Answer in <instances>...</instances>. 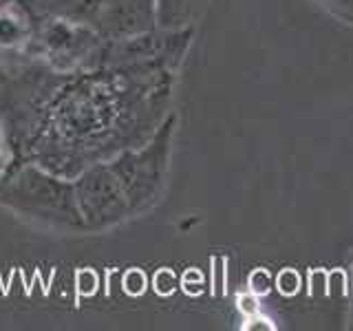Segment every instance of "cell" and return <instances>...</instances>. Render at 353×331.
<instances>
[{
  "mask_svg": "<svg viewBox=\"0 0 353 331\" xmlns=\"http://www.w3.org/2000/svg\"><path fill=\"white\" fill-rule=\"evenodd\" d=\"M11 163H14V152H11V143H9V132H7L5 115L0 113V179H3L5 172L11 168Z\"/></svg>",
  "mask_w": 353,
  "mask_h": 331,
  "instance_id": "cell-9",
  "label": "cell"
},
{
  "mask_svg": "<svg viewBox=\"0 0 353 331\" xmlns=\"http://www.w3.org/2000/svg\"><path fill=\"white\" fill-rule=\"evenodd\" d=\"M0 205L33 225L60 232H86L73 179L42 163H11L0 179Z\"/></svg>",
  "mask_w": 353,
  "mask_h": 331,
  "instance_id": "cell-1",
  "label": "cell"
},
{
  "mask_svg": "<svg viewBox=\"0 0 353 331\" xmlns=\"http://www.w3.org/2000/svg\"><path fill=\"white\" fill-rule=\"evenodd\" d=\"M174 128L176 115L168 113L146 141L128 146L106 159L128 197L132 217L146 212L159 201L168 179Z\"/></svg>",
  "mask_w": 353,
  "mask_h": 331,
  "instance_id": "cell-2",
  "label": "cell"
},
{
  "mask_svg": "<svg viewBox=\"0 0 353 331\" xmlns=\"http://www.w3.org/2000/svg\"><path fill=\"white\" fill-rule=\"evenodd\" d=\"M194 38V27L150 29L104 40L97 69H170L176 71Z\"/></svg>",
  "mask_w": 353,
  "mask_h": 331,
  "instance_id": "cell-4",
  "label": "cell"
},
{
  "mask_svg": "<svg viewBox=\"0 0 353 331\" xmlns=\"http://www.w3.org/2000/svg\"><path fill=\"white\" fill-rule=\"evenodd\" d=\"M73 188L86 232H104L132 217L128 197L106 159L82 168L73 177Z\"/></svg>",
  "mask_w": 353,
  "mask_h": 331,
  "instance_id": "cell-5",
  "label": "cell"
},
{
  "mask_svg": "<svg viewBox=\"0 0 353 331\" xmlns=\"http://www.w3.org/2000/svg\"><path fill=\"white\" fill-rule=\"evenodd\" d=\"M208 0H157V27L161 29H185L205 11Z\"/></svg>",
  "mask_w": 353,
  "mask_h": 331,
  "instance_id": "cell-8",
  "label": "cell"
},
{
  "mask_svg": "<svg viewBox=\"0 0 353 331\" xmlns=\"http://www.w3.org/2000/svg\"><path fill=\"white\" fill-rule=\"evenodd\" d=\"M325 3H329V0H325Z\"/></svg>",
  "mask_w": 353,
  "mask_h": 331,
  "instance_id": "cell-13",
  "label": "cell"
},
{
  "mask_svg": "<svg viewBox=\"0 0 353 331\" xmlns=\"http://www.w3.org/2000/svg\"><path fill=\"white\" fill-rule=\"evenodd\" d=\"M36 29V18L25 5L0 9V69H14L18 58H29V44Z\"/></svg>",
  "mask_w": 353,
  "mask_h": 331,
  "instance_id": "cell-7",
  "label": "cell"
},
{
  "mask_svg": "<svg viewBox=\"0 0 353 331\" xmlns=\"http://www.w3.org/2000/svg\"><path fill=\"white\" fill-rule=\"evenodd\" d=\"M154 285H157V292L168 294V292H172V287H176V279L172 276V272L163 270L161 274H157V281H154Z\"/></svg>",
  "mask_w": 353,
  "mask_h": 331,
  "instance_id": "cell-11",
  "label": "cell"
},
{
  "mask_svg": "<svg viewBox=\"0 0 353 331\" xmlns=\"http://www.w3.org/2000/svg\"><path fill=\"white\" fill-rule=\"evenodd\" d=\"M104 36L86 22L60 16L36 18L29 58L40 60L49 71L69 75L97 69Z\"/></svg>",
  "mask_w": 353,
  "mask_h": 331,
  "instance_id": "cell-3",
  "label": "cell"
},
{
  "mask_svg": "<svg viewBox=\"0 0 353 331\" xmlns=\"http://www.w3.org/2000/svg\"><path fill=\"white\" fill-rule=\"evenodd\" d=\"M16 3H18V0H0V9L9 7V5H16Z\"/></svg>",
  "mask_w": 353,
  "mask_h": 331,
  "instance_id": "cell-12",
  "label": "cell"
},
{
  "mask_svg": "<svg viewBox=\"0 0 353 331\" xmlns=\"http://www.w3.org/2000/svg\"><path fill=\"white\" fill-rule=\"evenodd\" d=\"M95 29L106 40L157 29V0H106Z\"/></svg>",
  "mask_w": 353,
  "mask_h": 331,
  "instance_id": "cell-6",
  "label": "cell"
},
{
  "mask_svg": "<svg viewBox=\"0 0 353 331\" xmlns=\"http://www.w3.org/2000/svg\"><path fill=\"white\" fill-rule=\"evenodd\" d=\"M327 5L331 7V11H334L336 16L353 22V0H329Z\"/></svg>",
  "mask_w": 353,
  "mask_h": 331,
  "instance_id": "cell-10",
  "label": "cell"
}]
</instances>
